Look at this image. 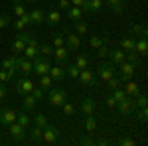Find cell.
I'll return each mask as SVG.
<instances>
[{
	"mask_svg": "<svg viewBox=\"0 0 148 146\" xmlns=\"http://www.w3.org/2000/svg\"><path fill=\"white\" fill-rule=\"evenodd\" d=\"M119 67H121L119 73H125V75H130V77H132V75H134V71H136V65H134V63H130V61H123Z\"/></svg>",
	"mask_w": 148,
	"mask_h": 146,
	"instance_id": "d6a6232c",
	"label": "cell"
},
{
	"mask_svg": "<svg viewBox=\"0 0 148 146\" xmlns=\"http://www.w3.org/2000/svg\"><path fill=\"white\" fill-rule=\"evenodd\" d=\"M51 45H53V47L65 45V38H63V34H53L51 36Z\"/></svg>",
	"mask_w": 148,
	"mask_h": 146,
	"instance_id": "f6af8a7d",
	"label": "cell"
},
{
	"mask_svg": "<svg viewBox=\"0 0 148 146\" xmlns=\"http://www.w3.org/2000/svg\"><path fill=\"white\" fill-rule=\"evenodd\" d=\"M105 103H107V107H109V109H114V107H116V101L113 99V95L105 97Z\"/></svg>",
	"mask_w": 148,
	"mask_h": 146,
	"instance_id": "11a10c76",
	"label": "cell"
},
{
	"mask_svg": "<svg viewBox=\"0 0 148 146\" xmlns=\"http://www.w3.org/2000/svg\"><path fill=\"white\" fill-rule=\"evenodd\" d=\"M123 89L126 91V95H128V97H136L138 93H140V87H138L132 79H128V81H126L125 85H123Z\"/></svg>",
	"mask_w": 148,
	"mask_h": 146,
	"instance_id": "484cf974",
	"label": "cell"
},
{
	"mask_svg": "<svg viewBox=\"0 0 148 146\" xmlns=\"http://www.w3.org/2000/svg\"><path fill=\"white\" fill-rule=\"evenodd\" d=\"M138 59H140V56H138L136 51H130V53H126V59L125 61H130V63H134L138 67Z\"/></svg>",
	"mask_w": 148,
	"mask_h": 146,
	"instance_id": "681fc988",
	"label": "cell"
},
{
	"mask_svg": "<svg viewBox=\"0 0 148 146\" xmlns=\"http://www.w3.org/2000/svg\"><path fill=\"white\" fill-rule=\"evenodd\" d=\"M81 2H83V0H69L71 6H81Z\"/></svg>",
	"mask_w": 148,
	"mask_h": 146,
	"instance_id": "91938a15",
	"label": "cell"
},
{
	"mask_svg": "<svg viewBox=\"0 0 148 146\" xmlns=\"http://www.w3.org/2000/svg\"><path fill=\"white\" fill-rule=\"evenodd\" d=\"M97 56H99V57H107V56H109V47H107V45L103 44L101 47L97 49Z\"/></svg>",
	"mask_w": 148,
	"mask_h": 146,
	"instance_id": "db71d44e",
	"label": "cell"
},
{
	"mask_svg": "<svg viewBox=\"0 0 148 146\" xmlns=\"http://www.w3.org/2000/svg\"><path fill=\"white\" fill-rule=\"evenodd\" d=\"M119 144H121V146H134V144H136V140H134V138H128V136H123V138L119 140Z\"/></svg>",
	"mask_w": 148,
	"mask_h": 146,
	"instance_id": "f907efd6",
	"label": "cell"
},
{
	"mask_svg": "<svg viewBox=\"0 0 148 146\" xmlns=\"http://www.w3.org/2000/svg\"><path fill=\"white\" fill-rule=\"evenodd\" d=\"M107 4L111 6V10L114 14H121V12L125 10V0H107Z\"/></svg>",
	"mask_w": 148,
	"mask_h": 146,
	"instance_id": "e575fe53",
	"label": "cell"
},
{
	"mask_svg": "<svg viewBox=\"0 0 148 146\" xmlns=\"http://www.w3.org/2000/svg\"><path fill=\"white\" fill-rule=\"evenodd\" d=\"M63 67H65V77H71V79H77V77H79V71H81V69L77 67L75 63H69V61H67Z\"/></svg>",
	"mask_w": 148,
	"mask_h": 146,
	"instance_id": "f1b7e54d",
	"label": "cell"
},
{
	"mask_svg": "<svg viewBox=\"0 0 148 146\" xmlns=\"http://www.w3.org/2000/svg\"><path fill=\"white\" fill-rule=\"evenodd\" d=\"M65 47L69 51H77L81 47V36L75 34L73 30H65Z\"/></svg>",
	"mask_w": 148,
	"mask_h": 146,
	"instance_id": "52a82bcc",
	"label": "cell"
},
{
	"mask_svg": "<svg viewBox=\"0 0 148 146\" xmlns=\"http://www.w3.org/2000/svg\"><path fill=\"white\" fill-rule=\"evenodd\" d=\"M16 91L20 93V95H26V93H32V89L36 87V83L32 81L30 77H22V79H16Z\"/></svg>",
	"mask_w": 148,
	"mask_h": 146,
	"instance_id": "9c48e42d",
	"label": "cell"
},
{
	"mask_svg": "<svg viewBox=\"0 0 148 146\" xmlns=\"http://www.w3.org/2000/svg\"><path fill=\"white\" fill-rule=\"evenodd\" d=\"M59 22H61V14H59V10H57V8H51V10L47 12V16H46V24H49V26H57Z\"/></svg>",
	"mask_w": 148,
	"mask_h": 146,
	"instance_id": "d4e9b609",
	"label": "cell"
},
{
	"mask_svg": "<svg viewBox=\"0 0 148 146\" xmlns=\"http://www.w3.org/2000/svg\"><path fill=\"white\" fill-rule=\"evenodd\" d=\"M107 87L113 91V89H116V87H123V81H121V77H119V73L114 75V77H111L109 81H107Z\"/></svg>",
	"mask_w": 148,
	"mask_h": 146,
	"instance_id": "b9f144b4",
	"label": "cell"
},
{
	"mask_svg": "<svg viewBox=\"0 0 148 146\" xmlns=\"http://www.w3.org/2000/svg\"><path fill=\"white\" fill-rule=\"evenodd\" d=\"M28 16H30V24H42V22H46V14H44V10H40V8L30 10V12H28Z\"/></svg>",
	"mask_w": 148,
	"mask_h": 146,
	"instance_id": "7402d4cb",
	"label": "cell"
},
{
	"mask_svg": "<svg viewBox=\"0 0 148 146\" xmlns=\"http://www.w3.org/2000/svg\"><path fill=\"white\" fill-rule=\"evenodd\" d=\"M105 0H89V14H97L103 8Z\"/></svg>",
	"mask_w": 148,
	"mask_h": 146,
	"instance_id": "f35d334b",
	"label": "cell"
},
{
	"mask_svg": "<svg viewBox=\"0 0 148 146\" xmlns=\"http://www.w3.org/2000/svg\"><path fill=\"white\" fill-rule=\"evenodd\" d=\"M34 124H36V126H40V128L47 126V124H49V121H47V114H44V112H38V114L34 117Z\"/></svg>",
	"mask_w": 148,
	"mask_h": 146,
	"instance_id": "d590c367",
	"label": "cell"
},
{
	"mask_svg": "<svg viewBox=\"0 0 148 146\" xmlns=\"http://www.w3.org/2000/svg\"><path fill=\"white\" fill-rule=\"evenodd\" d=\"M75 65L79 69H85L89 67V59H87V56H83V53H79V56H75V61H73Z\"/></svg>",
	"mask_w": 148,
	"mask_h": 146,
	"instance_id": "ab89813d",
	"label": "cell"
},
{
	"mask_svg": "<svg viewBox=\"0 0 148 146\" xmlns=\"http://www.w3.org/2000/svg\"><path fill=\"white\" fill-rule=\"evenodd\" d=\"M51 67V61H49V57H44V56H38L34 59V73L40 77V75H46L47 71Z\"/></svg>",
	"mask_w": 148,
	"mask_h": 146,
	"instance_id": "8992f818",
	"label": "cell"
},
{
	"mask_svg": "<svg viewBox=\"0 0 148 146\" xmlns=\"http://www.w3.org/2000/svg\"><path fill=\"white\" fill-rule=\"evenodd\" d=\"M97 109V103L93 101L91 97H85V99H81L79 101V112L83 117H87V114H93Z\"/></svg>",
	"mask_w": 148,
	"mask_h": 146,
	"instance_id": "30bf717a",
	"label": "cell"
},
{
	"mask_svg": "<svg viewBox=\"0 0 148 146\" xmlns=\"http://www.w3.org/2000/svg\"><path fill=\"white\" fill-rule=\"evenodd\" d=\"M69 6H71L69 0H59V2H57V10H67Z\"/></svg>",
	"mask_w": 148,
	"mask_h": 146,
	"instance_id": "9f6ffc18",
	"label": "cell"
},
{
	"mask_svg": "<svg viewBox=\"0 0 148 146\" xmlns=\"http://www.w3.org/2000/svg\"><path fill=\"white\" fill-rule=\"evenodd\" d=\"M2 69H6V71L10 73V77H12V79L16 77V56L6 57V59L2 61Z\"/></svg>",
	"mask_w": 148,
	"mask_h": 146,
	"instance_id": "d6986e66",
	"label": "cell"
},
{
	"mask_svg": "<svg viewBox=\"0 0 148 146\" xmlns=\"http://www.w3.org/2000/svg\"><path fill=\"white\" fill-rule=\"evenodd\" d=\"M107 57H109V61H113L114 65L119 67V65L126 59V53L121 49V47H116V49H109V56H107Z\"/></svg>",
	"mask_w": 148,
	"mask_h": 146,
	"instance_id": "2e32d148",
	"label": "cell"
},
{
	"mask_svg": "<svg viewBox=\"0 0 148 146\" xmlns=\"http://www.w3.org/2000/svg\"><path fill=\"white\" fill-rule=\"evenodd\" d=\"M24 47H26V42L24 40H20L18 36L14 38V42H12V56H20L24 51Z\"/></svg>",
	"mask_w": 148,
	"mask_h": 146,
	"instance_id": "4dcf8cb0",
	"label": "cell"
},
{
	"mask_svg": "<svg viewBox=\"0 0 148 146\" xmlns=\"http://www.w3.org/2000/svg\"><path fill=\"white\" fill-rule=\"evenodd\" d=\"M38 49H40V56H44V57H51L53 56V45H49V44H40Z\"/></svg>",
	"mask_w": 148,
	"mask_h": 146,
	"instance_id": "8d00e7d4",
	"label": "cell"
},
{
	"mask_svg": "<svg viewBox=\"0 0 148 146\" xmlns=\"http://www.w3.org/2000/svg\"><path fill=\"white\" fill-rule=\"evenodd\" d=\"M10 2H12V4H16V2H22V0H10Z\"/></svg>",
	"mask_w": 148,
	"mask_h": 146,
	"instance_id": "6125c7cd",
	"label": "cell"
},
{
	"mask_svg": "<svg viewBox=\"0 0 148 146\" xmlns=\"http://www.w3.org/2000/svg\"><path fill=\"white\" fill-rule=\"evenodd\" d=\"M57 138H59V128L53 124H47L44 126V132H42V142L44 144H56Z\"/></svg>",
	"mask_w": 148,
	"mask_h": 146,
	"instance_id": "277c9868",
	"label": "cell"
},
{
	"mask_svg": "<svg viewBox=\"0 0 148 146\" xmlns=\"http://www.w3.org/2000/svg\"><path fill=\"white\" fill-rule=\"evenodd\" d=\"M47 73H49V77L53 79L56 83H61V81L65 79V67H63V65H59V63H57V65H51Z\"/></svg>",
	"mask_w": 148,
	"mask_h": 146,
	"instance_id": "9a60e30c",
	"label": "cell"
},
{
	"mask_svg": "<svg viewBox=\"0 0 148 146\" xmlns=\"http://www.w3.org/2000/svg\"><path fill=\"white\" fill-rule=\"evenodd\" d=\"M134 51H136L138 56H146L148 53V42L146 38H136V42H134Z\"/></svg>",
	"mask_w": 148,
	"mask_h": 146,
	"instance_id": "cb8c5ba5",
	"label": "cell"
},
{
	"mask_svg": "<svg viewBox=\"0 0 148 146\" xmlns=\"http://www.w3.org/2000/svg\"><path fill=\"white\" fill-rule=\"evenodd\" d=\"M53 85H56V81L49 77V73H46V75H40V83H38V87H42L44 91H49Z\"/></svg>",
	"mask_w": 148,
	"mask_h": 146,
	"instance_id": "4316f807",
	"label": "cell"
},
{
	"mask_svg": "<svg viewBox=\"0 0 148 146\" xmlns=\"http://www.w3.org/2000/svg\"><path fill=\"white\" fill-rule=\"evenodd\" d=\"M77 81H79L81 85H87V87H95L97 85V79H95V73H93L89 67L81 69L79 71V77H77Z\"/></svg>",
	"mask_w": 148,
	"mask_h": 146,
	"instance_id": "ba28073f",
	"label": "cell"
},
{
	"mask_svg": "<svg viewBox=\"0 0 148 146\" xmlns=\"http://www.w3.org/2000/svg\"><path fill=\"white\" fill-rule=\"evenodd\" d=\"M56 57V61L59 63V65H65L69 61V49L65 47V45H61V47H53V56Z\"/></svg>",
	"mask_w": 148,
	"mask_h": 146,
	"instance_id": "7c38bea8",
	"label": "cell"
},
{
	"mask_svg": "<svg viewBox=\"0 0 148 146\" xmlns=\"http://www.w3.org/2000/svg\"><path fill=\"white\" fill-rule=\"evenodd\" d=\"M134 112H136V111H134ZM136 117H138V121H140V123H146V121H148L146 107H140V109H138V112H136Z\"/></svg>",
	"mask_w": 148,
	"mask_h": 146,
	"instance_id": "c3c4849f",
	"label": "cell"
},
{
	"mask_svg": "<svg viewBox=\"0 0 148 146\" xmlns=\"http://www.w3.org/2000/svg\"><path fill=\"white\" fill-rule=\"evenodd\" d=\"M126 97H128V95H126V91L123 89V87H116V89H113V99H114L116 103L123 101V99H126Z\"/></svg>",
	"mask_w": 148,
	"mask_h": 146,
	"instance_id": "ee69618b",
	"label": "cell"
},
{
	"mask_svg": "<svg viewBox=\"0 0 148 146\" xmlns=\"http://www.w3.org/2000/svg\"><path fill=\"white\" fill-rule=\"evenodd\" d=\"M32 95H34V99H36V101H42V99L46 97V91L42 89V87H38V85H36L34 89H32Z\"/></svg>",
	"mask_w": 148,
	"mask_h": 146,
	"instance_id": "bcb514c9",
	"label": "cell"
},
{
	"mask_svg": "<svg viewBox=\"0 0 148 146\" xmlns=\"http://www.w3.org/2000/svg\"><path fill=\"white\" fill-rule=\"evenodd\" d=\"M12 26H14V30H16V32L26 30V26H30V16H28V12H26L24 16H18V18L12 22Z\"/></svg>",
	"mask_w": 148,
	"mask_h": 146,
	"instance_id": "44dd1931",
	"label": "cell"
},
{
	"mask_svg": "<svg viewBox=\"0 0 148 146\" xmlns=\"http://www.w3.org/2000/svg\"><path fill=\"white\" fill-rule=\"evenodd\" d=\"M134 42H136V38H132V36L128 34V36H125V38H121L119 47H121L125 53H130V51H134Z\"/></svg>",
	"mask_w": 148,
	"mask_h": 146,
	"instance_id": "e0dca14e",
	"label": "cell"
},
{
	"mask_svg": "<svg viewBox=\"0 0 148 146\" xmlns=\"http://www.w3.org/2000/svg\"><path fill=\"white\" fill-rule=\"evenodd\" d=\"M6 95H8L6 83H0V101H2V99H6Z\"/></svg>",
	"mask_w": 148,
	"mask_h": 146,
	"instance_id": "6f0895ef",
	"label": "cell"
},
{
	"mask_svg": "<svg viewBox=\"0 0 148 146\" xmlns=\"http://www.w3.org/2000/svg\"><path fill=\"white\" fill-rule=\"evenodd\" d=\"M14 121H16V112L12 111V109H8V107H2V109H0V124L8 126V124H12Z\"/></svg>",
	"mask_w": 148,
	"mask_h": 146,
	"instance_id": "5bb4252c",
	"label": "cell"
},
{
	"mask_svg": "<svg viewBox=\"0 0 148 146\" xmlns=\"http://www.w3.org/2000/svg\"><path fill=\"white\" fill-rule=\"evenodd\" d=\"M79 144H83V146H93L95 142H93V138H89V136H85V138H81V140H79Z\"/></svg>",
	"mask_w": 148,
	"mask_h": 146,
	"instance_id": "680465c9",
	"label": "cell"
},
{
	"mask_svg": "<svg viewBox=\"0 0 148 146\" xmlns=\"http://www.w3.org/2000/svg\"><path fill=\"white\" fill-rule=\"evenodd\" d=\"M38 45H40V42L38 40H34V42H30V44H26V47H24V57H28V59H32L34 61L36 57L40 56V49H38Z\"/></svg>",
	"mask_w": 148,
	"mask_h": 146,
	"instance_id": "4fadbf2b",
	"label": "cell"
},
{
	"mask_svg": "<svg viewBox=\"0 0 148 146\" xmlns=\"http://www.w3.org/2000/svg\"><path fill=\"white\" fill-rule=\"evenodd\" d=\"M65 12H67V20H69V22H77V20H83V14H85V12L81 10L79 6H69Z\"/></svg>",
	"mask_w": 148,
	"mask_h": 146,
	"instance_id": "ac0fdd59",
	"label": "cell"
},
{
	"mask_svg": "<svg viewBox=\"0 0 148 146\" xmlns=\"http://www.w3.org/2000/svg\"><path fill=\"white\" fill-rule=\"evenodd\" d=\"M36 99H34V95L32 93H26V95H22V109L26 112H30V111H34L36 109Z\"/></svg>",
	"mask_w": 148,
	"mask_h": 146,
	"instance_id": "ffe728a7",
	"label": "cell"
},
{
	"mask_svg": "<svg viewBox=\"0 0 148 146\" xmlns=\"http://www.w3.org/2000/svg\"><path fill=\"white\" fill-rule=\"evenodd\" d=\"M61 112H63V117H75V112H77V107L73 105L71 101H65L63 105H61Z\"/></svg>",
	"mask_w": 148,
	"mask_h": 146,
	"instance_id": "f546056e",
	"label": "cell"
},
{
	"mask_svg": "<svg viewBox=\"0 0 148 146\" xmlns=\"http://www.w3.org/2000/svg\"><path fill=\"white\" fill-rule=\"evenodd\" d=\"M16 123H20L24 128H30V124H32V119H30V117H28V112L22 109L20 112H16Z\"/></svg>",
	"mask_w": 148,
	"mask_h": 146,
	"instance_id": "83f0119b",
	"label": "cell"
},
{
	"mask_svg": "<svg viewBox=\"0 0 148 146\" xmlns=\"http://www.w3.org/2000/svg\"><path fill=\"white\" fill-rule=\"evenodd\" d=\"M103 44H105V38H101V36H91L89 38V45H91L93 49H99Z\"/></svg>",
	"mask_w": 148,
	"mask_h": 146,
	"instance_id": "60d3db41",
	"label": "cell"
},
{
	"mask_svg": "<svg viewBox=\"0 0 148 146\" xmlns=\"http://www.w3.org/2000/svg\"><path fill=\"white\" fill-rule=\"evenodd\" d=\"M8 130H10V136L14 138V140H22L24 136H26V132H28V128H24L22 124L16 123V121H14L12 124H8Z\"/></svg>",
	"mask_w": 148,
	"mask_h": 146,
	"instance_id": "8fae6325",
	"label": "cell"
},
{
	"mask_svg": "<svg viewBox=\"0 0 148 146\" xmlns=\"http://www.w3.org/2000/svg\"><path fill=\"white\" fill-rule=\"evenodd\" d=\"M132 103H134L136 109H140V107H148V99H146V95H142V93H138L136 97H132Z\"/></svg>",
	"mask_w": 148,
	"mask_h": 146,
	"instance_id": "74e56055",
	"label": "cell"
},
{
	"mask_svg": "<svg viewBox=\"0 0 148 146\" xmlns=\"http://www.w3.org/2000/svg\"><path fill=\"white\" fill-rule=\"evenodd\" d=\"M12 6H14L12 12H14V16H16V18L26 14V4H24V2H16V4H12Z\"/></svg>",
	"mask_w": 148,
	"mask_h": 146,
	"instance_id": "7bdbcfd3",
	"label": "cell"
},
{
	"mask_svg": "<svg viewBox=\"0 0 148 146\" xmlns=\"http://www.w3.org/2000/svg\"><path fill=\"white\" fill-rule=\"evenodd\" d=\"M114 109H119L121 117H132L134 111H136V107H134V103H132V97H126L123 101H119Z\"/></svg>",
	"mask_w": 148,
	"mask_h": 146,
	"instance_id": "5b68a950",
	"label": "cell"
},
{
	"mask_svg": "<svg viewBox=\"0 0 148 146\" xmlns=\"http://www.w3.org/2000/svg\"><path fill=\"white\" fill-rule=\"evenodd\" d=\"M16 71H20L24 77H30L34 73V61L24 56H16Z\"/></svg>",
	"mask_w": 148,
	"mask_h": 146,
	"instance_id": "3957f363",
	"label": "cell"
},
{
	"mask_svg": "<svg viewBox=\"0 0 148 146\" xmlns=\"http://www.w3.org/2000/svg\"><path fill=\"white\" fill-rule=\"evenodd\" d=\"M42 132H44V128H40V126H32V130H30V136L34 138V140H42Z\"/></svg>",
	"mask_w": 148,
	"mask_h": 146,
	"instance_id": "7dc6e473",
	"label": "cell"
},
{
	"mask_svg": "<svg viewBox=\"0 0 148 146\" xmlns=\"http://www.w3.org/2000/svg\"><path fill=\"white\" fill-rule=\"evenodd\" d=\"M119 71H116V65H114L113 61H105V63H101L99 67H97V79L99 81H103V83H107L111 77H114Z\"/></svg>",
	"mask_w": 148,
	"mask_h": 146,
	"instance_id": "7a4b0ae2",
	"label": "cell"
},
{
	"mask_svg": "<svg viewBox=\"0 0 148 146\" xmlns=\"http://www.w3.org/2000/svg\"><path fill=\"white\" fill-rule=\"evenodd\" d=\"M97 126H99L97 119H95L93 114H87V117H85V130L91 134V132H95V130H97Z\"/></svg>",
	"mask_w": 148,
	"mask_h": 146,
	"instance_id": "1f68e13d",
	"label": "cell"
},
{
	"mask_svg": "<svg viewBox=\"0 0 148 146\" xmlns=\"http://www.w3.org/2000/svg\"><path fill=\"white\" fill-rule=\"evenodd\" d=\"M24 4H34V2H38V0H22Z\"/></svg>",
	"mask_w": 148,
	"mask_h": 146,
	"instance_id": "94428289",
	"label": "cell"
},
{
	"mask_svg": "<svg viewBox=\"0 0 148 146\" xmlns=\"http://www.w3.org/2000/svg\"><path fill=\"white\" fill-rule=\"evenodd\" d=\"M73 32L79 36H85L87 32H89V26L83 22V20H77V22H73Z\"/></svg>",
	"mask_w": 148,
	"mask_h": 146,
	"instance_id": "836d02e7",
	"label": "cell"
},
{
	"mask_svg": "<svg viewBox=\"0 0 148 146\" xmlns=\"http://www.w3.org/2000/svg\"><path fill=\"white\" fill-rule=\"evenodd\" d=\"M8 81H12L10 73H8L6 69H0V83H8Z\"/></svg>",
	"mask_w": 148,
	"mask_h": 146,
	"instance_id": "f5cc1de1",
	"label": "cell"
},
{
	"mask_svg": "<svg viewBox=\"0 0 148 146\" xmlns=\"http://www.w3.org/2000/svg\"><path fill=\"white\" fill-rule=\"evenodd\" d=\"M67 101V91L61 89V87H51L47 91V103L51 107H61L63 103Z\"/></svg>",
	"mask_w": 148,
	"mask_h": 146,
	"instance_id": "6da1fadb",
	"label": "cell"
},
{
	"mask_svg": "<svg viewBox=\"0 0 148 146\" xmlns=\"http://www.w3.org/2000/svg\"><path fill=\"white\" fill-rule=\"evenodd\" d=\"M128 34L132 36V38H146L148 30H146V26H144V24H134V26H130Z\"/></svg>",
	"mask_w": 148,
	"mask_h": 146,
	"instance_id": "603a6c76",
	"label": "cell"
},
{
	"mask_svg": "<svg viewBox=\"0 0 148 146\" xmlns=\"http://www.w3.org/2000/svg\"><path fill=\"white\" fill-rule=\"evenodd\" d=\"M10 16H8V14H2V16H0V30H2V28H6V26H10Z\"/></svg>",
	"mask_w": 148,
	"mask_h": 146,
	"instance_id": "816d5d0a",
	"label": "cell"
}]
</instances>
